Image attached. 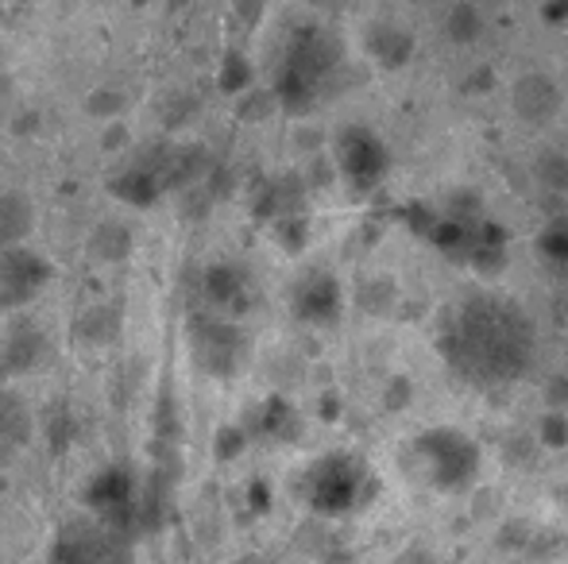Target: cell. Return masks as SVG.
Returning <instances> with one entry per match:
<instances>
[{
    "mask_svg": "<svg viewBox=\"0 0 568 564\" xmlns=\"http://www.w3.org/2000/svg\"><path fill=\"white\" fill-rule=\"evenodd\" d=\"M541 441L554 444V449H561V444H568V422L561 414H549L546 422H541Z\"/></svg>",
    "mask_w": 568,
    "mask_h": 564,
    "instance_id": "17",
    "label": "cell"
},
{
    "mask_svg": "<svg viewBox=\"0 0 568 564\" xmlns=\"http://www.w3.org/2000/svg\"><path fill=\"white\" fill-rule=\"evenodd\" d=\"M364 491H367V468L356 457H344V452L317 460L306 475V503L322 514L352 511L364 499Z\"/></svg>",
    "mask_w": 568,
    "mask_h": 564,
    "instance_id": "4",
    "label": "cell"
},
{
    "mask_svg": "<svg viewBox=\"0 0 568 564\" xmlns=\"http://www.w3.org/2000/svg\"><path fill=\"white\" fill-rule=\"evenodd\" d=\"M449 31H453L456 43H471V39L479 35V16L471 12L468 4H460V8L453 12V20H449Z\"/></svg>",
    "mask_w": 568,
    "mask_h": 564,
    "instance_id": "15",
    "label": "cell"
},
{
    "mask_svg": "<svg viewBox=\"0 0 568 564\" xmlns=\"http://www.w3.org/2000/svg\"><path fill=\"white\" fill-rule=\"evenodd\" d=\"M337 166L356 194H372L387 174V147L375 132L352 124V129H341L337 136Z\"/></svg>",
    "mask_w": 568,
    "mask_h": 564,
    "instance_id": "5",
    "label": "cell"
},
{
    "mask_svg": "<svg viewBox=\"0 0 568 564\" xmlns=\"http://www.w3.org/2000/svg\"><path fill=\"white\" fill-rule=\"evenodd\" d=\"M341 66V43L325 28H298L286 43V54L275 74V98L286 109H310L322 85L337 74Z\"/></svg>",
    "mask_w": 568,
    "mask_h": 564,
    "instance_id": "2",
    "label": "cell"
},
{
    "mask_svg": "<svg viewBox=\"0 0 568 564\" xmlns=\"http://www.w3.org/2000/svg\"><path fill=\"white\" fill-rule=\"evenodd\" d=\"M205 294H210L221 309H236V306H244L247 283L236 267H213V271L205 275Z\"/></svg>",
    "mask_w": 568,
    "mask_h": 564,
    "instance_id": "10",
    "label": "cell"
},
{
    "mask_svg": "<svg viewBox=\"0 0 568 564\" xmlns=\"http://www.w3.org/2000/svg\"><path fill=\"white\" fill-rule=\"evenodd\" d=\"M90 506L101 511L105 519L116 522V514H124L132 506V475L124 468H109L90 483Z\"/></svg>",
    "mask_w": 568,
    "mask_h": 564,
    "instance_id": "9",
    "label": "cell"
},
{
    "mask_svg": "<svg viewBox=\"0 0 568 564\" xmlns=\"http://www.w3.org/2000/svg\"><path fill=\"white\" fill-rule=\"evenodd\" d=\"M442 348L460 376L476 383H510L530 368L534 325L515 301L476 294L453 314Z\"/></svg>",
    "mask_w": 568,
    "mask_h": 564,
    "instance_id": "1",
    "label": "cell"
},
{
    "mask_svg": "<svg viewBox=\"0 0 568 564\" xmlns=\"http://www.w3.org/2000/svg\"><path fill=\"white\" fill-rule=\"evenodd\" d=\"M23 233H28V205L16 197H0V248L20 244Z\"/></svg>",
    "mask_w": 568,
    "mask_h": 564,
    "instance_id": "13",
    "label": "cell"
},
{
    "mask_svg": "<svg viewBox=\"0 0 568 564\" xmlns=\"http://www.w3.org/2000/svg\"><path fill=\"white\" fill-rule=\"evenodd\" d=\"M51 279V264L36 252L20 248V244H4L0 248V306H23L31 301Z\"/></svg>",
    "mask_w": 568,
    "mask_h": 564,
    "instance_id": "6",
    "label": "cell"
},
{
    "mask_svg": "<svg viewBox=\"0 0 568 564\" xmlns=\"http://www.w3.org/2000/svg\"><path fill=\"white\" fill-rule=\"evenodd\" d=\"M344 309L341 283L325 271H310L306 279L294 286V314L306 325H333Z\"/></svg>",
    "mask_w": 568,
    "mask_h": 564,
    "instance_id": "7",
    "label": "cell"
},
{
    "mask_svg": "<svg viewBox=\"0 0 568 564\" xmlns=\"http://www.w3.org/2000/svg\"><path fill=\"white\" fill-rule=\"evenodd\" d=\"M414 460H418L422 475L434 483L437 491H460L476 480L479 449L471 444L468 433L460 429H426L414 441Z\"/></svg>",
    "mask_w": 568,
    "mask_h": 564,
    "instance_id": "3",
    "label": "cell"
},
{
    "mask_svg": "<svg viewBox=\"0 0 568 564\" xmlns=\"http://www.w3.org/2000/svg\"><path fill=\"white\" fill-rule=\"evenodd\" d=\"M557 105H561V93H557V85L549 82L546 74H526L523 82L515 85V109L526 121H534V124L549 121V116L557 113Z\"/></svg>",
    "mask_w": 568,
    "mask_h": 564,
    "instance_id": "8",
    "label": "cell"
},
{
    "mask_svg": "<svg viewBox=\"0 0 568 564\" xmlns=\"http://www.w3.org/2000/svg\"><path fill=\"white\" fill-rule=\"evenodd\" d=\"M546 16H549V20H561V16H568V0H554Z\"/></svg>",
    "mask_w": 568,
    "mask_h": 564,
    "instance_id": "18",
    "label": "cell"
},
{
    "mask_svg": "<svg viewBox=\"0 0 568 564\" xmlns=\"http://www.w3.org/2000/svg\"><path fill=\"white\" fill-rule=\"evenodd\" d=\"M538 171L546 174L549 186H554V189H568V158H561V155H546V158H541Z\"/></svg>",
    "mask_w": 568,
    "mask_h": 564,
    "instance_id": "16",
    "label": "cell"
},
{
    "mask_svg": "<svg viewBox=\"0 0 568 564\" xmlns=\"http://www.w3.org/2000/svg\"><path fill=\"white\" fill-rule=\"evenodd\" d=\"M113 189L124 197V202L148 205V202H155V194H159V178H155V171H148V166H132V171H124L113 182Z\"/></svg>",
    "mask_w": 568,
    "mask_h": 564,
    "instance_id": "12",
    "label": "cell"
},
{
    "mask_svg": "<svg viewBox=\"0 0 568 564\" xmlns=\"http://www.w3.org/2000/svg\"><path fill=\"white\" fill-rule=\"evenodd\" d=\"M372 51H375V59H379L383 66L395 70L414 54V39L406 35V31H398V28H375L372 31Z\"/></svg>",
    "mask_w": 568,
    "mask_h": 564,
    "instance_id": "11",
    "label": "cell"
},
{
    "mask_svg": "<svg viewBox=\"0 0 568 564\" xmlns=\"http://www.w3.org/2000/svg\"><path fill=\"white\" fill-rule=\"evenodd\" d=\"M541 256L554 267H568V221L557 217L554 225L541 233Z\"/></svg>",
    "mask_w": 568,
    "mask_h": 564,
    "instance_id": "14",
    "label": "cell"
}]
</instances>
